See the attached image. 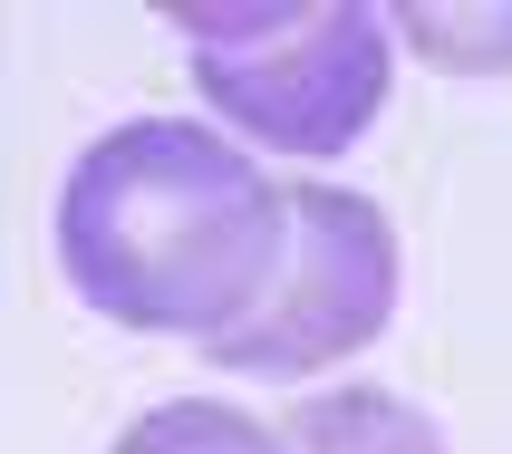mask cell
<instances>
[{"instance_id":"3957f363","label":"cell","mask_w":512,"mask_h":454,"mask_svg":"<svg viewBox=\"0 0 512 454\" xmlns=\"http://www.w3.org/2000/svg\"><path fill=\"white\" fill-rule=\"evenodd\" d=\"M290 242L281 271L242 319H223L203 348V368L232 377H310L339 368L397 319V232L368 194H339V184H281Z\"/></svg>"},{"instance_id":"277c9868","label":"cell","mask_w":512,"mask_h":454,"mask_svg":"<svg viewBox=\"0 0 512 454\" xmlns=\"http://www.w3.org/2000/svg\"><path fill=\"white\" fill-rule=\"evenodd\" d=\"M281 454H445L426 406H406L397 387H329V397H300L281 416Z\"/></svg>"},{"instance_id":"6da1fadb","label":"cell","mask_w":512,"mask_h":454,"mask_svg":"<svg viewBox=\"0 0 512 454\" xmlns=\"http://www.w3.org/2000/svg\"><path fill=\"white\" fill-rule=\"evenodd\" d=\"M290 242L281 184L252 145L194 116H136L78 155L58 194V271L97 319L213 339L271 290Z\"/></svg>"},{"instance_id":"5b68a950","label":"cell","mask_w":512,"mask_h":454,"mask_svg":"<svg viewBox=\"0 0 512 454\" xmlns=\"http://www.w3.org/2000/svg\"><path fill=\"white\" fill-rule=\"evenodd\" d=\"M107 454H281V435L261 426V416H242V406L174 397V406H155V416H136Z\"/></svg>"},{"instance_id":"8992f818","label":"cell","mask_w":512,"mask_h":454,"mask_svg":"<svg viewBox=\"0 0 512 454\" xmlns=\"http://www.w3.org/2000/svg\"><path fill=\"white\" fill-rule=\"evenodd\" d=\"M387 29H406L455 78H503L512 68V10H397Z\"/></svg>"},{"instance_id":"7a4b0ae2","label":"cell","mask_w":512,"mask_h":454,"mask_svg":"<svg viewBox=\"0 0 512 454\" xmlns=\"http://www.w3.org/2000/svg\"><path fill=\"white\" fill-rule=\"evenodd\" d=\"M194 49V87L232 136L281 155H339L368 136L397 78V29L358 0H174L165 10Z\"/></svg>"}]
</instances>
